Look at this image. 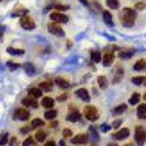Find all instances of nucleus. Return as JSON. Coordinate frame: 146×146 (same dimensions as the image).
Instances as JSON below:
<instances>
[{"mask_svg": "<svg viewBox=\"0 0 146 146\" xmlns=\"http://www.w3.org/2000/svg\"><path fill=\"white\" fill-rule=\"evenodd\" d=\"M120 124H121V121H120V120H117V121H115V122L112 124V128H115V129H116V128H119Z\"/></svg>", "mask_w": 146, "mask_h": 146, "instance_id": "41", "label": "nucleus"}, {"mask_svg": "<svg viewBox=\"0 0 146 146\" xmlns=\"http://www.w3.org/2000/svg\"><path fill=\"white\" fill-rule=\"evenodd\" d=\"M133 55H134V50H122L119 53V58L121 59H129Z\"/></svg>", "mask_w": 146, "mask_h": 146, "instance_id": "15", "label": "nucleus"}, {"mask_svg": "<svg viewBox=\"0 0 146 146\" xmlns=\"http://www.w3.org/2000/svg\"><path fill=\"white\" fill-rule=\"evenodd\" d=\"M75 95L78 96V98H80L82 100H84V102H88L90 100V95H88V91L84 88H79L75 91Z\"/></svg>", "mask_w": 146, "mask_h": 146, "instance_id": "11", "label": "nucleus"}, {"mask_svg": "<svg viewBox=\"0 0 146 146\" xmlns=\"http://www.w3.org/2000/svg\"><path fill=\"white\" fill-rule=\"evenodd\" d=\"M137 17L136 11L130 9V8H124L121 12V24L126 28H130L134 25V20Z\"/></svg>", "mask_w": 146, "mask_h": 146, "instance_id": "1", "label": "nucleus"}, {"mask_svg": "<svg viewBox=\"0 0 146 146\" xmlns=\"http://www.w3.org/2000/svg\"><path fill=\"white\" fill-rule=\"evenodd\" d=\"M23 106H27V107H33V108H36V107H38L37 102H36V99L33 98V96H28V98L23 99Z\"/></svg>", "mask_w": 146, "mask_h": 146, "instance_id": "12", "label": "nucleus"}, {"mask_svg": "<svg viewBox=\"0 0 146 146\" xmlns=\"http://www.w3.org/2000/svg\"><path fill=\"white\" fill-rule=\"evenodd\" d=\"M7 66L9 67V70H16L17 67H19V63H16V62H12V61H8L7 62Z\"/></svg>", "mask_w": 146, "mask_h": 146, "instance_id": "35", "label": "nucleus"}, {"mask_svg": "<svg viewBox=\"0 0 146 146\" xmlns=\"http://www.w3.org/2000/svg\"><path fill=\"white\" fill-rule=\"evenodd\" d=\"M7 142H8V134L7 133H1V134H0V146L5 145Z\"/></svg>", "mask_w": 146, "mask_h": 146, "instance_id": "33", "label": "nucleus"}, {"mask_svg": "<svg viewBox=\"0 0 146 146\" xmlns=\"http://www.w3.org/2000/svg\"><path fill=\"white\" fill-rule=\"evenodd\" d=\"M126 109V104H120V106H117L115 109H113V113H116V115H120V113H122Z\"/></svg>", "mask_w": 146, "mask_h": 146, "instance_id": "31", "label": "nucleus"}, {"mask_svg": "<svg viewBox=\"0 0 146 146\" xmlns=\"http://www.w3.org/2000/svg\"><path fill=\"white\" fill-rule=\"evenodd\" d=\"M29 112H28L27 109H23V108H20V109H17L16 112H15V119H19V120H23V121H25V120H28L29 119Z\"/></svg>", "mask_w": 146, "mask_h": 146, "instance_id": "8", "label": "nucleus"}, {"mask_svg": "<svg viewBox=\"0 0 146 146\" xmlns=\"http://www.w3.org/2000/svg\"><path fill=\"white\" fill-rule=\"evenodd\" d=\"M55 116H57V111L55 109H49V111L45 112V119H48V120L55 119Z\"/></svg>", "mask_w": 146, "mask_h": 146, "instance_id": "29", "label": "nucleus"}, {"mask_svg": "<svg viewBox=\"0 0 146 146\" xmlns=\"http://www.w3.org/2000/svg\"><path fill=\"white\" fill-rule=\"evenodd\" d=\"M107 5H108L111 9H119L120 8L119 0H107Z\"/></svg>", "mask_w": 146, "mask_h": 146, "instance_id": "24", "label": "nucleus"}, {"mask_svg": "<svg viewBox=\"0 0 146 146\" xmlns=\"http://www.w3.org/2000/svg\"><path fill=\"white\" fill-rule=\"evenodd\" d=\"M0 1H1V0H0Z\"/></svg>", "mask_w": 146, "mask_h": 146, "instance_id": "52", "label": "nucleus"}, {"mask_svg": "<svg viewBox=\"0 0 146 146\" xmlns=\"http://www.w3.org/2000/svg\"><path fill=\"white\" fill-rule=\"evenodd\" d=\"M15 142H16V138H12V139H11V142H9V143H11V145H13Z\"/></svg>", "mask_w": 146, "mask_h": 146, "instance_id": "44", "label": "nucleus"}, {"mask_svg": "<svg viewBox=\"0 0 146 146\" xmlns=\"http://www.w3.org/2000/svg\"><path fill=\"white\" fill-rule=\"evenodd\" d=\"M145 100H146V94H145Z\"/></svg>", "mask_w": 146, "mask_h": 146, "instance_id": "50", "label": "nucleus"}, {"mask_svg": "<svg viewBox=\"0 0 146 146\" xmlns=\"http://www.w3.org/2000/svg\"><path fill=\"white\" fill-rule=\"evenodd\" d=\"M48 31H49V33L54 34V36H58V37H63V36H65V32H63V29L61 28L59 23H50V24L48 25Z\"/></svg>", "mask_w": 146, "mask_h": 146, "instance_id": "3", "label": "nucleus"}, {"mask_svg": "<svg viewBox=\"0 0 146 146\" xmlns=\"http://www.w3.org/2000/svg\"><path fill=\"white\" fill-rule=\"evenodd\" d=\"M103 19H104L107 25H109V27L113 25V17H112V13H111L109 11H103Z\"/></svg>", "mask_w": 146, "mask_h": 146, "instance_id": "13", "label": "nucleus"}, {"mask_svg": "<svg viewBox=\"0 0 146 146\" xmlns=\"http://www.w3.org/2000/svg\"><path fill=\"white\" fill-rule=\"evenodd\" d=\"M139 94H133V96L129 99V104H132V106H134V104H137V103L139 102Z\"/></svg>", "mask_w": 146, "mask_h": 146, "instance_id": "32", "label": "nucleus"}, {"mask_svg": "<svg viewBox=\"0 0 146 146\" xmlns=\"http://www.w3.org/2000/svg\"><path fill=\"white\" fill-rule=\"evenodd\" d=\"M65 99H66V95H62V96H61V98L58 99V100H61V102H62V100H65Z\"/></svg>", "mask_w": 146, "mask_h": 146, "instance_id": "43", "label": "nucleus"}, {"mask_svg": "<svg viewBox=\"0 0 146 146\" xmlns=\"http://www.w3.org/2000/svg\"><path fill=\"white\" fill-rule=\"evenodd\" d=\"M79 119H80V115H79L76 111H72V112H70V113H68V116H67V121H71V122L79 121Z\"/></svg>", "mask_w": 146, "mask_h": 146, "instance_id": "17", "label": "nucleus"}, {"mask_svg": "<svg viewBox=\"0 0 146 146\" xmlns=\"http://www.w3.org/2000/svg\"><path fill=\"white\" fill-rule=\"evenodd\" d=\"M29 95L33 96L34 99L41 98V96H42V90L41 88H31L29 90Z\"/></svg>", "mask_w": 146, "mask_h": 146, "instance_id": "21", "label": "nucleus"}, {"mask_svg": "<svg viewBox=\"0 0 146 146\" xmlns=\"http://www.w3.org/2000/svg\"><path fill=\"white\" fill-rule=\"evenodd\" d=\"M20 24H21V27L24 28V29H29V31H31V29H34V28H36V24H34V21L32 20V19H31L29 16H27V15L21 17Z\"/></svg>", "mask_w": 146, "mask_h": 146, "instance_id": "6", "label": "nucleus"}, {"mask_svg": "<svg viewBox=\"0 0 146 146\" xmlns=\"http://www.w3.org/2000/svg\"><path fill=\"white\" fill-rule=\"evenodd\" d=\"M20 15H27V11L23 9V11H17V12H15L13 16H20Z\"/></svg>", "mask_w": 146, "mask_h": 146, "instance_id": "38", "label": "nucleus"}, {"mask_svg": "<svg viewBox=\"0 0 146 146\" xmlns=\"http://www.w3.org/2000/svg\"><path fill=\"white\" fill-rule=\"evenodd\" d=\"M136 142L139 146H143V143L146 142V132L141 125L136 128Z\"/></svg>", "mask_w": 146, "mask_h": 146, "instance_id": "4", "label": "nucleus"}, {"mask_svg": "<svg viewBox=\"0 0 146 146\" xmlns=\"http://www.w3.org/2000/svg\"><path fill=\"white\" fill-rule=\"evenodd\" d=\"M32 129H33V126H29V128H23V129H21V133H27V132H31Z\"/></svg>", "mask_w": 146, "mask_h": 146, "instance_id": "40", "label": "nucleus"}, {"mask_svg": "<svg viewBox=\"0 0 146 146\" xmlns=\"http://www.w3.org/2000/svg\"><path fill=\"white\" fill-rule=\"evenodd\" d=\"M45 146H57V143L53 142V141H49V142L45 143Z\"/></svg>", "mask_w": 146, "mask_h": 146, "instance_id": "42", "label": "nucleus"}, {"mask_svg": "<svg viewBox=\"0 0 146 146\" xmlns=\"http://www.w3.org/2000/svg\"><path fill=\"white\" fill-rule=\"evenodd\" d=\"M1 31H4V27H0V36H1V33H3Z\"/></svg>", "mask_w": 146, "mask_h": 146, "instance_id": "47", "label": "nucleus"}, {"mask_svg": "<svg viewBox=\"0 0 146 146\" xmlns=\"http://www.w3.org/2000/svg\"><path fill=\"white\" fill-rule=\"evenodd\" d=\"M7 53H9V54H13V55H23V54H24V50H23V49L8 48L7 49Z\"/></svg>", "mask_w": 146, "mask_h": 146, "instance_id": "28", "label": "nucleus"}, {"mask_svg": "<svg viewBox=\"0 0 146 146\" xmlns=\"http://www.w3.org/2000/svg\"><path fill=\"white\" fill-rule=\"evenodd\" d=\"M55 125H57V122H53V124H50V128H55Z\"/></svg>", "mask_w": 146, "mask_h": 146, "instance_id": "46", "label": "nucleus"}, {"mask_svg": "<svg viewBox=\"0 0 146 146\" xmlns=\"http://www.w3.org/2000/svg\"><path fill=\"white\" fill-rule=\"evenodd\" d=\"M50 19L54 23H59V24H66L68 21V17L66 16V15L61 13V12H53V13L50 15Z\"/></svg>", "mask_w": 146, "mask_h": 146, "instance_id": "5", "label": "nucleus"}, {"mask_svg": "<svg viewBox=\"0 0 146 146\" xmlns=\"http://www.w3.org/2000/svg\"><path fill=\"white\" fill-rule=\"evenodd\" d=\"M55 83H57L61 88H68V87H70V83H68L67 80H65L63 78H57L55 79Z\"/></svg>", "mask_w": 146, "mask_h": 146, "instance_id": "20", "label": "nucleus"}, {"mask_svg": "<svg viewBox=\"0 0 146 146\" xmlns=\"http://www.w3.org/2000/svg\"><path fill=\"white\" fill-rule=\"evenodd\" d=\"M49 8H54V9H57V11H66L70 7H68V5H62V4H58V3H55V1H53V3L49 4Z\"/></svg>", "mask_w": 146, "mask_h": 146, "instance_id": "19", "label": "nucleus"}, {"mask_svg": "<svg viewBox=\"0 0 146 146\" xmlns=\"http://www.w3.org/2000/svg\"><path fill=\"white\" fill-rule=\"evenodd\" d=\"M113 61H115V54L113 53H106L104 54V57H103V65L106 66V67H108V66H111L113 63Z\"/></svg>", "mask_w": 146, "mask_h": 146, "instance_id": "9", "label": "nucleus"}, {"mask_svg": "<svg viewBox=\"0 0 146 146\" xmlns=\"http://www.w3.org/2000/svg\"><path fill=\"white\" fill-rule=\"evenodd\" d=\"M71 142L74 145H84V143L88 142V137H87V134H78V136L72 137Z\"/></svg>", "mask_w": 146, "mask_h": 146, "instance_id": "7", "label": "nucleus"}, {"mask_svg": "<svg viewBox=\"0 0 146 146\" xmlns=\"http://www.w3.org/2000/svg\"><path fill=\"white\" fill-rule=\"evenodd\" d=\"M83 115H84L86 119L90 120V121H96V120L99 119L98 109H96L95 107H92V106H87V107H86L84 111H83Z\"/></svg>", "mask_w": 146, "mask_h": 146, "instance_id": "2", "label": "nucleus"}, {"mask_svg": "<svg viewBox=\"0 0 146 146\" xmlns=\"http://www.w3.org/2000/svg\"><path fill=\"white\" fill-rule=\"evenodd\" d=\"M108 146H117L116 143H108Z\"/></svg>", "mask_w": 146, "mask_h": 146, "instance_id": "48", "label": "nucleus"}, {"mask_svg": "<svg viewBox=\"0 0 146 146\" xmlns=\"http://www.w3.org/2000/svg\"><path fill=\"white\" fill-rule=\"evenodd\" d=\"M80 1H82L83 4H84V5H88V3H87V0H80Z\"/></svg>", "mask_w": 146, "mask_h": 146, "instance_id": "45", "label": "nucleus"}, {"mask_svg": "<svg viewBox=\"0 0 146 146\" xmlns=\"http://www.w3.org/2000/svg\"><path fill=\"white\" fill-rule=\"evenodd\" d=\"M145 67H146V62L143 61V59H139L136 65H134V70H136V71H142Z\"/></svg>", "mask_w": 146, "mask_h": 146, "instance_id": "27", "label": "nucleus"}, {"mask_svg": "<svg viewBox=\"0 0 146 146\" xmlns=\"http://www.w3.org/2000/svg\"><path fill=\"white\" fill-rule=\"evenodd\" d=\"M91 59L94 62H96V63H99V62L102 61V53H99V51H91Z\"/></svg>", "mask_w": 146, "mask_h": 146, "instance_id": "26", "label": "nucleus"}, {"mask_svg": "<svg viewBox=\"0 0 146 146\" xmlns=\"http://www.w3.org/2000/svg\"><path fill=\"white\" fill-rule=\"evenodd\" d=\"M41 106L45 107V108H48V109H51L53 107H54V100L51 98H44L42 99V102H41Z\"/></svg>", "mask_w": 146, "mask_h": 146, "instance_id": "14", "label": "nucleus"}, {"mask_svg": "<svg viewBox=\"0 0 146 146\" xmlns=\"http://www.w3.org/2000/svg\"><path fill=\"white\" fill-rule=\"evenodd\" d=\"M40 88L42 90V91L49 92V91H51V88H53V84H51L50 80L49 82H42V83L40 84Z\"/></svg>", "mask_w": 146, "mask_h": 146, "instance_id": "22", "label": "nucleus"}, {"mask_svg": "<svg viewBox=\"0 0 146 146\" xmlns=\"http://www.w3.org/2000/svg\"><path fill=\"white\" fill-rule=\"evenodd\" d=\"M112 137L116 139H125L126 137H129V129H128V128H124V129L119 130L117 133H115Z\"/></svg>", "mask_w": 146, "mask_h": 146, "instance_id": "10", "label": "nucleus"}, {"mask_svg": "<svg viewBox=\"0 0 146 146\" xmlns=\"http://www.w3.org/2000/svg\"><path fill=\"white\" fill-rule=\"evenodd\" d=\"M132 83L133 84H137V86H146V78L145 76H134V78H132Z\"/></svg>", "mask_w": 146, "mask_h": 146, "instance_id": "18", "label": "nucleus"}, {"mask_svg": "<svg viewBox=\"0 0 146 146\" xmlns=\"http://www.w3.org/2000/svg\"><path fill=\"white\" fill-rule=\"evenodd\" d=\"M72 136V132L70 129H65L63 130V137H66V138H68V137Z\"/></svg>", "mask_w": 146, "mask_h": 146, "instance_id": "37", "label": "nucleus"}, {"mask_svg": "<svg viewBox=\"0 0 146 146\" xmlns=\"http://www.w3.org/2000/svg\"><path fill=\"white\" fill-rule=\"evenodd\" d=\"M98 83H99V87L100 88H107V86H108V80H107L106 76H99L98 78Z\"/></svg>", "mask_w": 146, "mask_h": 146, "instance_id": "25", "label": "nucleus"}, {"mask_svg": "<svg viewBox=\"0 0 146 146\" xmlns=\"http://www.w3.org/2000/svg\"><path fill=\"white\" fill-rule=\"evenodd\" d=\"M42 125H44V121L41 119H34L33 121H32V126H33V128H36V126H42Z\"/></svg>", "mask_w": 146, "mask_h": 146, "instance_id": "34", "label": "nucleus"}, {"mask_svg": "<svg viewBox=\"0 0 146 146\" xmlns=\"http://www.w3.org/2000/svg\"><path fill=\"white\" fill-rule=\"evenodd\" d=\"M137 116L139 119H146V104H141L137 108Z\"/></svg>", "mask_w": 146, "mask_h": 146, "instance_id": "16", "label": "nucleus"}, {"mask_svg": "<svg viewBox=\"0 0 146 146\" xmlns=\"http://www.w3.org/2000/svg\"><path fill=\"white\" fill-rule=\"evenodd\" d=\"M33 142H34V139L32 138V137H28L24 142H23V146H32L33 145Z\"/></svg>", "mask_w": 146, "mask_h": 146, "instance_id": "36", "label": "nucleus"}, {"mask_svg": "<svg viewBox=\"0 0 146 146\" xmlns=\"http://www.w3.org/2000/svg\"><path fill=\"white\" fill-rule=\"evenodd\" d=\"M145 7H146V4H143V3L136 4V9H142V8H145Z\"/></svg>", "mask_w": 146, "mask_h": 146, "instance_id": "39", "label": "nucleus"}, {"mask_svg": "<svg viewBox=\"0 0 146 146\" xmlns=\"http://www.w3.org/2000/svg\"><path fill=\"white\" fill-rule=\"evenodd\" d=\"M125 146H133V143H126Z\"/></svg>", "mask_w": 146, "mask_h": 146, "instance_id": "49", "label": "nucleus"}, {"mask_svg": "<svg viewBox=\"0 0 146 146\" xmlns=\"http://www.w3.org/2000/svg\"><path fill=\"white\" fill-rule=\"evenodd\" d=\"M34 137H36V141H38V142H44L45 138H46V133L42 132V130H38Z\"/></svg>", "mask_w": 146, "mask_h": 146, "instance_id": "30", "label": "nucleus"}, {"mask_svg": "<svg viewBox=\"0 0 146 146\" xmlns=\"http://www.w3.org/2000/svg\"><path fill=\"white\" fill-rule=\"evenodd\" d=\"M94 146H96V145H94Z\"/></svg>", "mask_w": 146, "mask_h": 146, "instance_id": "51", "label": "nucleus"}, {"mask_svg": "<svg viewBox=\"0 0 146 146\" xmlns=\"http://www.w3.org/2000/svg\"><path fill=\"white\" fill-rule=\"evenodd\" d=\"M24 70H25V71H27L29 75H33L34 72H36V67H34L32 63H29V62L24 63Z\"/></svg>", "mask_w": 146, "mask_h": 146, "instance_id": "23", "label": "nucleus"}]
</instances>
